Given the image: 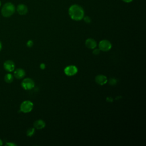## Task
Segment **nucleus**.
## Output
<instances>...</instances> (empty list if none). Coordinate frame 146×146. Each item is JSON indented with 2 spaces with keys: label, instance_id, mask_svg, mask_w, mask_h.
Here are the masks:
<instances>
[{
  "label": "nucleus",
  "instance_id": "21",
  "mask_svg": "<svg viewBox=\"0 0 146 146\" xmlns=\"http://www.w3.org/2000/svg\"><path fill=\"white\" fill-rule=\"evenodd\" d=\"M122 1L126 2V3H129V2H132L133 0H122Z\"/></svg>",
  "mask_w": 146,
  "mask_h": 146
},
{
  "label": "nucleus",
  "instance_id": "2",
  "mask_svg": "<svg viewBox=\"0 0 146 146\" xmlns=\"http://www.w3.org/2000/svg\"><path fill=\"white\" fill-rule=\"evenodd\" d=\"M15 11V7L14 5L10 2H7L3 6L1 10V14L4 17H9L14 13Z\"/></svg>",
  "mask_w": 146,
  "mask_h": 146
},
{
  "label": "nucleus",
  "instance_id": "5",
  "mask_svg": "<svg viewBox=\"0 0 146 146\" xmlns=\"http://www.w3.org/2000/svg\"><path fill=\"white\" fill-rule=\"evenodd\" d=\"M112 47L111 42L106 39L101 40L99 43V48L102 51H108Z\"/></svg>",
  "mask_w": 146,
  "mask_h": 146
},
{
  "label": "nucleus",
  "instance_id": "3",
  "mask_svg": "<svg viewBox=\"0 0 146 146\" xmlns=\"http://www.w3.org/2000/svg\"><path fill=\"white\" fill-rule=\"evenodd\" d=\"M33 108V103L30 100L23 102L20 106V110L23 113H28L31 111Z\"/></svg>",
  "mask_w": 146,
  "mask_h": 146
},
{
  "label": "nucleus",
  "instance_id": "23",
  "mask_svg": "<svg viewBox=\"0 0 146 146\" xmlns=\"http://www.w3.org/2000/svg\"><path fill=\"white\" fill-rule=\"evenodd\" d=\"M1 48H2V43H1V42L0 41V51H1Z\"/></svg>",
  "mask_w": 146,
  "mask_h": 146
},
{
  "label": "nucleus",
  "instance_id": "11",
  "mask_svg": "<svg viewBox=\"0 0 146 146\" xmlns=\"http://www.w3.org/2000/svg\"><path fill=\"white\" fill-rule=\"evenodd\" d=\"M85 45L90 49H94L96 47V42L94 39L88 38L86 40Z\"/></svg>",
  "mask_w": 146,
  "mask_h": 146
},
{
  "label": "nucleus",
  "instance_id": "16",
  "mask_svg": "<svg viewBox=\"0 0 146 146\" xmlns=\"http://www.w3.org/2000/svg\"><path fill=\"white\" fill-rule=\"evenodd\" d=\"M83 18H84V17H83ZM84 22H85L86 23H89L91 22V19L90 17H89L88 16H86V17H85L84 18Z\"/></svg>",
  "mask_w": 146,
  "mask_h": 146
},
{
  "label": "nucleus",
  "instance_id": "18",
  "mask_svg": "<svg viewBox=\"0 0 146 146\" xmlns=\"http://www.w3.org/2000/svg\"><path fill=\"white\" fill-rule=\"evenodd\" d=\"M33 42L32 40H29V41L27 42V47H31L33 46Z\"/></svg>",
  "mask_w": 146,
  "mask_h": 146
},
{
  "label": "nucleus",
  "instance_id": "14",
  "mask_svg": "<svg viewBox=\"0 0 146 146\" xmlns=\"http://www.w3.org/2000/svg\"><path fill=\"white\" fill-rule=\"evenodd\" d=\"M34 132H35V128H30L27 130L26 135H27V136L31 137V136H33L34 135Z\"/></svg>",
  "mask_w": 146,
  "mask_h": 146
},
{
  "label": "nucleus",
  "instance_id": "6",
  "mask_svg": "<svg viewBox=\"0 0 146 146\" xmlns=\"http://www.w3.org/2000/svg\"><path fill=\"white\" fill-rule=\"evenodd\" d=\"M64 73L67 76H73L78 72V68L75 66H68L64 68Z\"/></svg>",
  "mask_w": 146,
  "mask_h": 146
},
{
  "label": "nucleus",
  "instance_id": "8",
  "mask_svg": "<svg viewBox=\"0 0 146 146\" xmlns=\"http://www.w3.org/2000/svg\"><path fill=\"white\" fill-rule=\"evenodd\" d=\"M107 78L105 75H98L95 77V82L99 85H104L107 82Z\"/></svg>",
  "mask_w": 146,
  "mask_h": 146
},
{
  "label": "nucleus",
  "instance_id": "4",
  "mask_svg": "<svg viewBox=\"0 0 146 146\" xmlns=\"http://www.w3.org/2000/svg\"><path fill=\"white\" fill-rule=\"evenodd\" d=\"M21 86L23 88H24L26 90H31L32 88H34L35 86L34 82L33 79L27 78L24 79L22 83H21Z\"/></svg>",
  "mask_w": 146,
  "mask_h": 146
},
{
  "label": "nucleus",
  "instance_id": "12",
  "mask_svg": "<svg viewBox=\"0 0 146 146\" xmlns=\"http://www.w3.org/2000/svg\"><path fill=\"white\" fill-rule=\"evenodd\" d=\"M45 122L42 120H37L34 123V127L37 129H41L44 128Z\"/></svg>",
  "mask_w": 146,
  "mask_h": 146
},
{
  "label": "nucleus",
  "instance_id": "10",
  "mask_svg": "<svg viewBox=\"0 0 146 146\" xmlns=\"http://www.w3.org/2000/svg\"><path fill=\"white\" fill-rule=\"evenodd\" d=\"M17 11L20 15H25L27 14L28 11L27 7L23 4H20L17 7Z\"/></svg>",
  "mask_w": 146,
  "mask_h": 146
},
{
  "label": "nucleus",
  "instance_id": "20",
  "mask_svg": "<svg viewBox=\"0 0 146 146\" xmlns=\"http://www.w3.org/2000/svg\"><path fill=\"white\" fill-rule=\"evenodd\" d=\"M40 67L41 69H44L45 68V65L43 63H41L40 65Z\"/></svg>",
  "mask_w": 146,
  "mask_h": 146
},
{
  "label": "nucleus",
  "instance_id": "7",
  "mask_svg": "<svg viewBox=\"0 0 146 146\" xmlns=\"http://www.w3.org/2000/svg\"><path fill=\"white\" fill-rule=\"evenodd\" d=\"M3 67L6 71L8 72H12L15 69V64L13 61L7 60L4 62Z\"/></svg>",
  "mask_w": 146,
  "mask_h": 146
},
{
  "label": "nucleus",
  "instance_id": "22",
  "mask_svg": "<svg viewBox=\"0 0 146 146\" xmlns=\"http://www.w3.org/2000/svg\"><path fill=\"white\" fill-rule=\"evenodd\" d=\"M2 144H3L2 141V140H1V139H0V145H2Z\"/></svg>",
  "mask_w": 146,
  "mask_h": 146
},
{
  "label": "nucleus",
  "instance_id": "15",
  "mask_svg": "<svg viewBox=\"0 0 146 146\" xmlns=\"http://www.w3.org/2000/svg\"><path fill=\"white\" fill-rule=\"evenodd\" d=\"M116 83H117V80L115 78H111L109 80V84L112 86L115 85Z\"/></svg>",
  "mask_w": 146,
  "mask_h": 146
},
{
  "label": "nucleus",
  "instance_id": "19",
  "mask_svg": "<svg viewBox=\"0 0 146 146\" xmlns=\"http://www.w3.org/2000/svg\"><path fill=\"white\" fill-rule=\"evenodd\" d=\"M6 145H7V146H15L17 145L16 144H14L13 143H10V142H8V143H6Z\"/></svg>",
  "mask_w": 146,
  "mask_h": 146
},
{
  "label": "nucleus",
  "instance_id": "1",
  "mask_svg": "<svg viewBox=\"0 0 146 146\" xmlns=\"http://www.w3.org/2000/svg\"><path fill=\"white\" fill-rule=\"evenodd\" d=\"M68 14L71 18L75 21H80L84 17V12L83 8L78 5H73L68 9Z\"/></svg>",
  "mask_w": 146,
  "mask_h": 146
},
{
  "label": "nucleus",
  "instance_id": "24",
  "mask_svg": "<svg viewBox=\"0 0 146 146\" xmlns=\"http://www.w3.org/2000/svg\"><path fill=\"white\" fill-rule=\"evenodd\" d=\"M1 2H0V6H1Z\"/></svg>",
  "mask_w": 146,
  "mask_h": 146
},
{
  "label": "nucleus",
  "instance_id": "9",
  "mask_svg": "<svg viewBox=\"0 0 146 146\" xmlns=\"http://www.w3.org/2000/svg\"><path fill=\"white\" fill-rule=\"evenodd\" d=\"M25 75H26L25 71L21 68H18L16 69L14 72V76H15V78L18 79L24 78Z\"/></svg>",
  "mask_w": 146,
  "mask_h": 146
},
{
  "label": "nucleus",
  "instance_id": "17",
  "mask_svg": "<svg viewBox=\"0 0 146 146\" xmlns=\"http://www.w3.org/2000/svg\"><path fill=\"white\" fill-rule=\"evenodd\" d=\"M100 49L99 48H95V49H94V51H93V54H94V55H98V54H99V53H100Z\"/></svg>",
  "mask_w": 146,
  "mask_h": 146
},
{
  "label": "nucleus",
  "instance_id": "13",
  "mask_svg": "<svg viewBox=\"0 0 146 146\" xmlns=\"http://www.w3.org/2000/svg\"><path fill=\"white\" fill-rule=\"evenodd\" d=\"M4 79H5V81L6 83H10L13 81L14 77H13V75L12 74L9 73V74H7L5 75V76L4 77Z\"/></svg>",
  "mask_w": 146,
  "mask_h": 146
}]
</instances>
